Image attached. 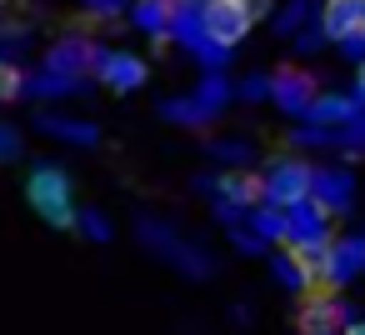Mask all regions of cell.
Here are the masks:
<instances>
[{"instance_id":"cell-1","label":"cell","mask_w":365,"mask_h":335,"mask_svg":"<svg viewBox=\"0 0 365 335\" xmlns=\"http://www.w3.org/2000/svg\"><path fill=\"white\" fill-rule=\"evenodd\" d=\"M26 200H31V210L51 230H71L76 225V190H71V175L61 165H36L31 180H26Z\"/></svg>"},{"instance_id":"cell-2","label":"cell","mask_w":365,"mask_h":335,"mask_svg":"<svg viewBox=\"0 0 365 335\" xmlns=\"http://www.w3.org/2000/svg\"><path fill=\"white\" fill-rule=\"evenodd\" d=\"M140 245L155 250L160 260H170V265H175L180 275H190V280H210V275H215V260H210L200 245H185L170 225H160V220H150V215L140 220Z\"/></svg>"},{"instance_id":"cell-3","label":"cell","mask_w":365,"mask_h":335,"mask_svg":"<svg viewBox=\"0 0 365 335\" xmlns=\"http://www.w3.org/2000/svg\"><path fill=\"white\" fill-rule=\"evenodd\" d=\"M255 21H260V16H255V0H205V6H200V31H205V41H215V46H225V51H235V46L250 36Z\"/></svg>"},{"instance_id":"cell-4","label":"cell","mask_w":365,"mask_h":335,"mask_svg":"<svg viewBox=\"0 0 365 335\" xmlns=\"http://www.w3.org/2000/svg\"><path fill=\"white\" fill-rule=\"evenodd\" d=\"M305 190H310V165L305 160H290V155H280V160H270V170L260 175V205H295V200H305Z\"/></svg>"},{"instance_id":"cell-5","label":"cell","mask_w":365,"mask_h":335,"mask_svg":"<svg viewBox=\"0 0 365 335\" xmlns=\"http://www.w3.org/2000/svg\"><path fill=\"white\" fill-rule=\"evenodd\" d=\"M91 71H96V76H101L110 91H120V96L140 91V86H145V76H150V66H145L140 56H125V51H101V46H96Z\"/></svg>"},{"instance_id":"cell-6","label":"cell","mask_w":365,"mask_h":335,"mask_svg":"<svg viewBox=\"0 0 365 335\" xmlns=\"http://www.w3.org/2000/svg\"><path fill=\"white\" fill-rule=\"evenodd\" d=\"M325 215H345L350 205H355V175L350 170H310V190H305Z\"/></svg>"},{"instance_id":"cell-7","label":"cell","mask_w":365,"mask_h":335,"mask_svg":"<svg viewBox=\"0 0 365 335\" xmlns=\"http://www.w3.org/2000/svg\"><path fill=\"white\" fill-rule=\"evenodd\" d=\"M355 275H365V245H360V235L330 240V260H325V270H320V285L345 290Z\"/></svg>"},{"instance_id":"cell-8","label":"cell","mask_w":365,"mask_h":335,"mask_svg":"<svg viewBox=\"0 0 365 335\" xmlns=\"http://www.w3.org/2000/svg\"><path fill=\"white\" fill-rule=\"evenodd\" d=\"M315 76L310 71H280L275 81H270V100L285 110V115H305V105L315 100Z\"/></svg>"},{"instance_id":"cell-9","label":"cell","mask_w":365,"mask_h":335,"mask_svg":"<svg viewBox=\"0 0 365 335\" xmlns=\"http://www.w3.org/2000/svg\"><path fill=\"white\" fill-rule=\"evenodd\" d=\"M320 235H330V215L305 195V200H295V205H285V245H300V240H320Z\"/></svg>"},{"instance_id":"cell-10","label":"cell","mask_w":365,"mask_h":335,"mask_svg":"<svg viewBox=\"0 0 365 335\" xmlns=\"http://www.w3.org/2000/svg\"><path fill=\"white\" fill-rule=\"evenodd\" d=\"M365 31V0H325V11H320V36L325 41H345Z\"/></svg>"},{"instance_id":"cell-11","label":"cell","mask_w":365,"mask_h":335,"mask_svg":"<svg viewBox=\"0 0 365 335\" xmlns=\"http://www.w3.org/2000/svg\"><path fill=\"white\" fill-rule=\"evenodd\" d=\"M91 61H96V46L91 41H81V36H71V41H61V46H51V56H46V71H56V76H86L91 71Z\"/></svg>"},{"instance_id":"cell-12","label":"cell","mask_w":365,"mask_h":335,"mask_svg":"<svg viewBox=\"0 0 365 335\" xmlns=\"http://www.w3.org/2000/svg\"><path fill=\"white\" fill-rule=\"evenodd\" d=\"M210 190H215V200H225V205H235V210L260 205V175H245V170L215 175V180H210Z\"/></svg>"},{"instance_id":"cell-13","label":"cell","mask_w":365,"mask_h":335,"mask_svg":"<svg viewBox=\"0 0 365 335\" xmlns=\"http://www.w3.org/2000/svg\"><path fill=\"white\" fill-rule=\"evenodd\" d=\"M355 110H360L355 96H320V91H315V100L305 105V120H310V125H330V130H340Z\"/></svg>"},{"instance_id":"cell-14","label":"cell","mask_w":365,"mask_h":335,"mask_svg":"<svg viewBox=\"0 0 365 335\" xmlns=\"http://www.w3.org/2000/svg\"><path fill=\"white\" fill-rule=\"evenodd\" d=\"M170 11H175V0H135V6H130V21H135L150 41H170Z\"/></svg>"},{"instance_id":"cell-15","label":"cell","mask_w":365,"mask_h":335,"mask_svg":"<svg viewBox=\"0 0 365 335\" xmlns=\"http://www.w3.org/2000/svg\"><path fill=\"white\" fill-rule=\"evenodd\" d=\"M300 335H340V320H335V305H330V295H310L305 305H300Z\"/></svg>"},{"instance_id":"cell-16","label":"cell","mask_w":365,"mask_h":335,"mask_svg":"<svg viewBox=\"0 0 365 335\" xmlns=\"http://www.w3.org/2000/svg\"><path fill=\"white\" fill-rule=\"evenodd\" d=\"M270 275H275V285L290 290V295H305V290L315 285V275H310L290 250H275V255H270Z\"/></svg>"},{"instance_id":"cell-17","label":"cell","mask_w":365,"mask_h":335,"mask_svg":"<svg viewBox=\"0 0 365 335\" xmlns=\"http://www.w3.org/2000/svg\"><path fill=\"white\" fill-rule=\"evenodd\" d=\"M41 130L56 135V140H71V145H96L101 130L86 125V120H66V115H41Z\"/></svg>"},{"instance_id":"cell-18","label":"cell","mask_w":365,"mask_h":335,"mask_svg":"<svg viewBox=\"0 0 365 335\" xmlns=\"http://www.w3.org/2000/svg\"><path fill=\"white\" fill-rule=\"evenodd\" d=\"M250 230L265 240V245H285V210L280 205H250Z\"/></svg>"},{"instance_id":"cell-19","label":"cell","mask_w":365,"mask_h":335,"mask_svg":"<svg viewBox=\"0 0 365 335\" xmlns=\"http://www.w3.org/2000/svg\"><path fill=\"white\" fill-rule=\"evenodd\" d=\"M21 91H31V96H76L81 91V81L76 76H56V71H41V76H31V81H21Z\"/></svg>"},{"instance_id":"cell-20","label":"cell","mask_w":365,"mask_h":335,"mask_svg":"<svg viewBox=\"0 0 365 335\" xmlns=\"http://www.w3.org/2000/svg\"><path fill=\"white\" fill-rule=\"evenodd\" d=\"M160 115H165V120H175V125H205V120H215V110H210V105H200L195 96H185V100H165V105H160Z\"/></svg>"},{"instance_id":"cell-21","label":"cell","mask_w":365,"mask_h":335,"mask_svg":"<svg viewBox=\"0 0 365 335\" xmlns=\"http://www.w3.org/2000/svg\"><path fill=\"white\" fill-rule=\"evenodd\" d=\"M290 255L320 280V270H325V260H330V235H320V240H300V245H290Z\"/></svg>"},{"instance_id":"cell-22","label":"cell","mask_w":365,"mask_h":335,"mask_svg":"<svg viewBox=\"0 0 365 335\" xmlns=\"http://www.w3.org/2000/svg\"><path fill=\"white\" fill-rule=\"evenodd\" d=\"M335 150H345V155H365V105L335 130Z\"/></svg>"},{"instance_id":"cell-23","label":"cell","mask_w":365,"mask_h":335,"mask_svg":"<svg viewBox=\"0 0 365 335\" xmlns=\"http://www.w3.org/2000/svg\"><path fill=\"white\" fill-rule=\"evenodd\" d=\"M76 230L86 235V240H96V245H106L115 230H110V220H106V210H76Z\"/></svg>"},{"instance_id":"cell-24","label":"cell","mask_w":365,"mask_h":335,"mask_svg":"<svg viewBox=\"0 0 365 335\" xmlns=\"http://www.w3.org/2000/svg\"><path fill=\"white\" fill-rule=\"evenodd\" d=\"M195 100H200V105H210V110H220V105L230 100V86H225L220 76H205V86L195 91Z\"/></svg>"},{"instance_id":"cell-25","label":"cell","mask_w":365,"mask_h":335,"mask_svg":"<svg viewBox=\"0 0 365 335\" xmlns=\"http://www.w3.org/2000/svg\"><path fill=\"white\" fill-rule=\"evenodd\" d=\"M305 16H310V0H290V6L280 11V26H275V31H280V36H295V31L305 26Z\"/></svg>"},{"instance_id":"cell-26","label":"cell","mask_w":365,"mask_h":335,"mask_svg":"<svg viewBox=\"0 0 365 335\" xmlns=\"http://www.w3.org/2000/svg\"><path fill=\"white\" fill-rule=\"evenodd\" d=\"M210 150H215L225 165H235V170H240V165H250V145H245V140H215Z\"/></svg>"},{"instance_id":"cell-27","label":"cell","mask_w":365,"mask_h":335,"mask_svg":"<svg viewBox=\"0 0 365 335\" xmlns=\"http://www.w3.org/2000/svg\"><path fill=\"white\" fill-rule=\"evenodd\" d=\"M230 230V245L240 250V255H265V240L255 235V230H245V225H225Z\"/></svg>"},{"instance_id":"cell-28","label":"cell","mask_w":365,"mask_h":335,"mask_svg":"<svg viewBox=\"0 0 365 335\" xmlns=\"http://www.w3.org/2000/svg\"><path fill=\"white\" fill-rule=\"evenodd\" d=\"M16 96H21V71H16V61L0 56V105L16 100Z\"/></svg>"},{"instance_id":"cell-29","label":"cell","mask_w":365,"mask_h":335,"mask_svg":"<svg viewBox=\"0 0 365 335\" xmlns=\"http://www.w3.org/2000/svg\"><path fill=\"white\" fill-rule=\"evenodd\" d=\"M330 305H335V320H340V330L345 325H355L365 310H360V300H350V295H330Z\"/></svg>"},{"instance_id":"cell-30","label":"cell","mask_w":365,"mask_h":335,"mask_svg":"<svg viewBox=\"0 0 365 335\" xmlns=\"http://www.w3.org/2000/svg\"><path fill=\"white\" fill-rule=\"evenodd\" d=\"M81 6H86L91 16H106V21H115V16L125 11V0H81Z\"/></svg>"},{"instance_id":"cell-31","label":"cell","mask_w":365,"mask_h":335,"mask_svg":"<svg viewBox=\"0 0 365 335\" xmlns=\"http://www.w3.org/2000/svg\"><path fill=\"white\" fill-rule=\"evenodd\" d=\"M16 155H21V130L0 125V160H16Z\"/></svg>"},{"instance_id":"cell-32","label":"cell","mask_w":365,"mask_h":335,"mask_svg":"<svg viewBox=\"0 0 365 335\" xmlns=\"http://www.w3.org/2000/svg\"><path fill=\"white\" fill-rule=\"evenodd\" d=\"M350 61H365V31H355V36H345V41H335Z\"/></svg>"},{"instance_id":"cell-33","label":"cell","mask_w":365,"mask_h":335,"mask_svg":"<svg viewBox=\"0 0 365 335\" xmlns=\"http://www.w3.org/2000/svg\"><path fill=\"white\" fill-rule=\"evenodd\" d=\"M240 96H245V100H260V96H270V81H265V76H250V81L240 86Z\"/></svg>"},{"instance_id":"cell-34","label":"cell","mask_w":365,"mask_h":335,"mask_svg":"<svg viewBox=\"0 0 365 335\" xmlns=\"http://www.w3.org/2000/svg\"><path fill=\"white\" fill-rule=\"evenodd\" d=\"M360 105H365V61H355V91H350Z\"/></svg>"},{"instance_id":"cell-35","label":"cell","mask_w":365,"mask_h":335,"mask_svg":"<svg viewBox=\"0 0 365 335\" xmlns=\"http://www.w3.org/2000/svg\"><path fill=\"white\" fill-rule=\"evenodd\" d=\"M340 335H365V315H360V320H355V325H345V330H340Z\"/></svg>"}]
</instances>
